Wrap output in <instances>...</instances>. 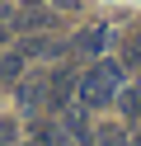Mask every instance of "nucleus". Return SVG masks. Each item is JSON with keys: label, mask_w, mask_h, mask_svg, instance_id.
Wrapping results in <instances>:
<instances>
[{"label": "nucleus", "mask_w": 141, "mask_h": 146, "mask_svg": "<svg viewBox=\"0 0 141 146\" xmlns=\"http://www.w3.org/2000/svg\"><path fill=\"white\" fill-rule=\"evenodd\" d=\"M24 57H56V52H61V42H47V38H33V42H24Z\"/></svg>", "instance_id": "6"}, {"label": "nucleus", "mask_w": 141, "mask_h": 146, "mask_svg": "<svg viewBox=\"0 0 141 146\" xmlns=\"http://www.w3.org/2000/svg\"><path fill=\"white\" fill-rule=\"evenodd\" d=\"M19 141V123L14 118H0V146H14Z\"/></svg>", "instance_id": "8"}, {"label": "nucleus", "mask_w": 141, "mask_h": 146, "mask_svg": "<svg viewBox=\"0 0 141 146\" xmlns=\"http://www.w3.org/2000/svg\"><path fill=\"white\" fill-rule=\"evenodd\" d=\"M99 141H103V146H127V132H122V127H103Z\"/></svg>", "instance_id": "9"}, {"label": "nucleus", "mask_w": 141, "mask_h": 146, "mask_svg": "<svg viewBox=\"0 0 141 146\" xmlns=\"http://www.w3.org/2000/svg\"><path fill=\"white\" fill-rule=\"evenodd\" d=\"M9 19H14V29H19V33H42V29H52V24H56V14H52V5H42V0H38V5L14 10Z\"/></svg>", "instance_id": "2"}, {"label": "nucleus", "mask_w": 141, "mask_h": 146, "mask_svg": "<svg viewBox=\"0 0 141 146\" xmlns=\"http://www.w3.org/2000/svg\"><path fill=\"white\" fill-rule=\"evenodd\" d=\"M42 5H52V10H71L75 0H42Z\"/></svg>", "instance_id": "10"}, {"label": "nucleus", "mask_w": 141, "mask_h": 146, "mask_svg": "<svg viewBox=\"0 0 141 146\" xmlns=\"http://www.w3.org/2000/svg\"><path fill=\"white\" fill-rule=\"evenodd\" d=\"M118 104H122V118L141 123V85H132V90H118Z\"/></svg>", "instance_id": "4"}, {"label": "nucleus", "mask_w": 141, "mask_h": 146, "mask_svg": "<svg viewBox=\"0 0 141 146\" xmlns=\"http://www.w3.org/2000/svg\"><path fill=\"white\" fill-rule=\"evenodd\" d=\"M122 66H141V33L122 38Z\"/></svg>", "instance_id": "7"}, {"label": "nucleus", "mask_w": 141, "mask_h": 146, "mask_svg": "<svg viewBox=\"0 0 141 146\" xmlns=\"http://www.w3.org/2000/svg\"><path fill=\"white\" fill-rule=\"evenodd\" d=\"M24 52H0V80H19L24 76Z\"/></svg>", "instance_id": "5"}, {"label": "nucleus", "mask_w": 141, "mask_h": 146, "mask_svg": "<svg viewBox=\"0 0 141 146\" xmlns=\"http://www.w3.org/2000/svg\"><path fill=\"white\" fill-rule=\"evenodd\" d=\"M118 90H122V61H108V57H99L80 80H75V99H80L85 108H103V104H113V99H118Z\"/></svg>", "instance_id": "1"}, {"label": "nucleus", "mask_w": 141, "mask_h": 146, "mask_svg": "<svg viewBox=\"0 0 141 146\" xmlns=\"http://www.w3.org/2000/svg\"><path fill=\"white\" fill-rule=\"evenodd\" d=\"M103 42H108V29H103V24H94L89 33H80V38H75V47H80V57H94V61H99Z\"/></svg>", "instance_id": "3"}]
</instances>
